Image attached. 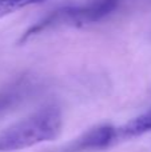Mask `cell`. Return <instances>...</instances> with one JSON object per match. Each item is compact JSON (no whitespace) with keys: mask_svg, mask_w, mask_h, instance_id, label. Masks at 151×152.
I'll list each match as a JSON object with an SVG mask.
<instances>
[{"mask_svg":"<svg viewBox=\"0 0 151 152\" xmlns=\"http://www.w3.org/2000/svg\"><path fill=\"white\" fill-rule=\"evenodd\" d=\"M28 87L29 86H27L23 80H19V81H16L15 84H12L11 88L3 91L1 94H0V111L7 110L13 103L23 99L26 92L28 91Z\"/></svg>","mask_w":151,"mask_h":152,"instance_id":"cell-5","label":"cell"},{"mask_svg":"<svg viewBox=\"0 0 151 152\" xmlns=\"http://www.w3.org/2000/svg\"><path fill=\"white\" fill-rule=\"evenodd\" d=\"M119 137L118 128L103 124L88 129L87 132L82 134L79 137L72 139L70 143L63 145L62 148L55 150V152H92L100 151L110 147L115 140Z\"/></svg>","mask_w":151,"mask_h":152,"instance_id":"cell-3","label":"cell"},{"mask_svg":"<svg viewBox=\"0 0 151 152\" xmlns=\"http://www.w3.org/2000/svg\"><path fill=\"white\" fill-rule=\"evenodd\" d=\"M63 127L62 111L56 105H45L0 132V152H12L54 140Z\"/></svg>","mask_w":151,"mask_h":152,"instance_id":"cell-1","label":"cell"},{"mask_svg":"<svg viewBox=\"0 0 151 152\" xmlns=\"http://www.w3.org/2000/svg\"><path fill=\"white\" fill-rule=\"evenodd\" d=\"M16 11L18 8H16L13 0H0V19L12 12H16Z\"/></svg>","mask_w":151,"mask_h":152,"instance_id":"cell-6","label":"cell"},{"mask_svg":"<svg viewBox=\"0 0 151 152\" xmlns=\"http://www.w3.org/2000/svg\"><path fill=\"white\" fill-rule=\"evenodd\" d=\"M120 0H91L83 5H67L48 13L45 18L37 21L34 27H29L20 37V43L28 40L31 36L42 34L43 31L56 26H87L103 20L118 8Z\"/></svg>","mask_w":151,"mask_h":152,"instance_id":"cell-2","label":"cell"},{"mask_svg":"<svg viewBox=\"0 0 151 152\" xmlns=\"http://www.w3.org/2000/svg\"><path fill=\"white\" fill-rule=\"evenodd\" d=\"M118 131H119V137H135L151 132V110L133 119L122 128H118Z\"/></svg>","mask_w":151,"mask_h":152,"instance_id":"cell-4","label":"cell"}]
</instances>
